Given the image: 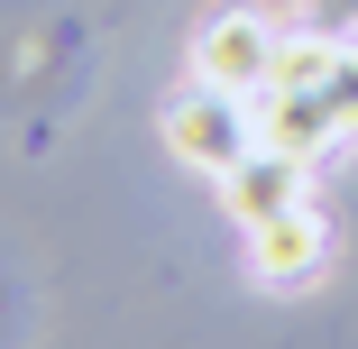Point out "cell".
<instances>
[{
  "instance_id": "obj_1",
  "label": "cell",
  "mask_w": 358,
  "mask_h": 349,
  "mask_svg": "<svg viewBox=\"0 0 358 349\" xmlns=\"http://www.w3.org/2000/svg\"><path fill=\"white\" fill-rule=\"evenodd\" d=\"M166 138L193 157V166H211V175H230L248 148H257V111H248V92H221V83H193V92H175V111H166Z\"/></svg>"
},
{
  "instance_id": "obj_2",
  "label": "cell",
  "mask_w": 358,
  "mask_h": 349,
  "mask_svg": "<svg viewBox=\"0 0 358 349\" xmlns=\"http://www.w3.org/2000/svg\"><path fill=\"white\" fill-rule=\"evenodd\" d=\"M266 64H275V28H266L257 10H221V19L193 37V74L221 83V92H257Z\"/></svg>"
},
{
  "instance_id": "obj_3",
  "label": "cell",
  "mask_w": 358,
  "mask_h": 349,
  "mask_svg": "<svg viewBox=\"0 0 358 349\" xmlns=\"http://www.w3.org/2000/svg\"><path fill=\"white\" fill-rule=\"evenodd\" d=\"M331 257V221L313 212V202H285L275 221L248 230V266L266 276V285H303V276Z\"/></svg>"
},
{
  "instance_id": "obj_4",
  "label": "cell",
  "mask_w": 358,
  "mask_h": 349,
  "mask_svg": "<svg viewBox=\"0 0 358 349\" xmlns=\"http://www.w3.org/2000/svg\"><path fill=\"white\" fill-rule=\"evenodd\" d=\"M221 193H230V212L257 230V221L285 212V202H303V157H285V148H248V157L221 175Z\"/></svg>"
},
{
  "instance_id": "obj_5",
  "label": "cell",
  "mask_w": 358,
  "mask_h": 349,
  "mask_svg": "<svg viewBox=\"0 0 358 349\" xmlns=\"http://www.w3.org/2000/svg\"><path fill=\"white\" fill-rule=\"evenodd\" d=\"M303 28H331L340 46H358V0H303Z\"/></svg>"
},
{
  "instance_id": "obj_6",
  "label": "cell",
  "mask_w": 358,
  "mask_h": 349,
  "mask_svg": "<svg viewBox=\"0 0 358 349\" xmlns=\"http://www.w3.org/2000/svg\"><path fill=\"white\" fill-rule=\"evenodd\" d=\"M331 111H340V129L358 138V46H340V74H331Z\"/></svg>"
}]
</instances>
